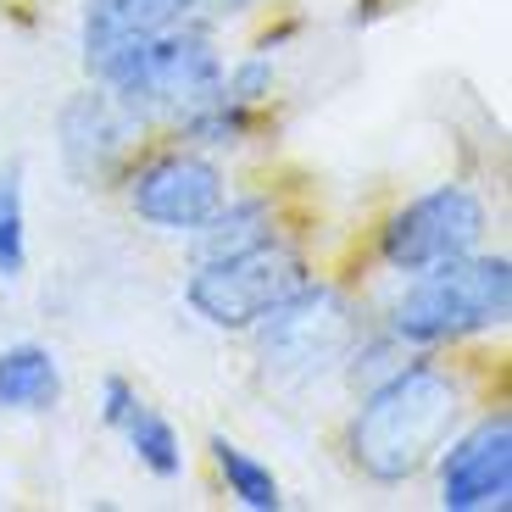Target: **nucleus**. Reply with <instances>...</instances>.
I'll return each mask as SVG.
<instances>
[{
	"mask_svg": "<svg viewBox=\"0 0 512 512\" xmlns=\"http://www.w3.org/2000/svg\"><path fill=\"white\" fill-rule=\"evenodd\" d=\"M117 429H128V446H134V457H140L156 479H179V468H184L179 435H173V423H167L156 407L134 401V407H128V418L117 423Z\"/></svg>",
	"mask_w": 512,
	"mask_h": 512,
	"instance_id": "13",
	"label": "nucleus"
},
{
	"mask_svg": "<svg viewBox=\"0 0 512 512\" xmlns=\"http://www.w3.org/2000/svg\"><path fill=\"white\" fill-rule=\"evenodd\" d=\"M512 501V418L496 412L451 446L440 468V507L446 512H485Z\"/></svg>",
	"mask_w": 512,
	"mask_h": 512,
	"instance_id": "8",
	"label": "nucleus"
},
{
	"mask_svg": "<svg viewBox=\"0 0 512 512\" xmlns=\"http://www.w3.org/2000/svg\"><path fill=\"white\" fill-rule=\"evenodd\" d=\"M268 90H273V62H268V56H251V62H240L229 78H223V95H229L234 106L262 101Z\"/></svg>",
	"mask_w": 512,
	"mask_h": 512,
	"instance_id": "16",
	"label": "nucleus"
},
{
	"mask_svg": "<svg viewBox=\"0 0 512 512\" xmlns=\"http://www.w3.org/2000/svg\"><path fill=\"white\" fill-rule=\"evenodd\" d=\"M201 6L206 0H84V62L95 78H106L145 39L190 23Z\"/></svg>",
	"mask_w": 512,
	"mask_h": 512,
	"instance_id": "9",
	"label": "nucleus"
},
{
	"mask_svg": "<svg viewBox=\"0 0 512 512\" xmlns=\"http://www.w3.org/2000/svg\"><path fill=\"white\" fill-rule=\"evenodd\" d=\"M62 401V373L45 346L0 351V407L6 412H51Z\"/></svg>",
	"mask_w": 512,
	"mask_h": 512,
	"instance_id": "11",
	"label": "nucleus"
},
{
	"mask_svg": "<svg viewBox=\"0 0 512 512\" xmlns=\"http://www.w3.org/2000/svg\"><path fill=\"white\" fill-rule=\"evenodd\" d=\"M301 284H307V262L268 234V240L245 245V251H234V256L201 262L195 279L184 284V295H190V307L201 312L212 329H251L262 312H273L284 295L301 290Z\"/></svg>",
	"mask_w": 512,
	"mask_h": 512,
	"instance_id": "4",
	"label": "nucleus"
},
{
	"mask_svg": "<svg viewBox=\"0 0 512 512\" xmlns=\"http://www.w3.org/2000/svg\"><path fill=\"white\" fill-rule=\"evenodd\" d=\"M462 418V390L435 362H407L362 401L351 423V457L368 479L401 485L418 468H429L440 446L451 440Z\"/></svg>",
	"mask_w": 512,
	"mask_h": 512,
	"instance_id": "1",
	"label": "nucleus"
},
{
	"mask_svg": "<svg viewBox=\"0 0 512 512\" xmlns=\"http://www.w3.org/2000/svg\"><path fill=\"white\" fill-rule=\"evenodd\" d=\"M134 401H140V396H134V384H128V379H106L101 384V418L112 423V429L128 418V407H134Z\"/></svg>",
	"mask_w": 512,
	"mask_h": 512,
	"instance_id": "17",
	"label": "nucleus"
},
{
	"mask_svg": "<svg viewBox=\"0 0 512 512\" xmlns=\"http://www.w3.org/2000/svg\"><path fill=\"white\" fill-rule=\"evenodd\" d=\"M128 134H134V112H128L117 95L84 90V95H73L67 112H62V151H67V167H73L78 179L112 173V162L123 156Z\"/></svg>",
	"mask_w": 512,
	"mask_h": 512,
	"instance_id": "10",
	"label": "nucleus"
},
{
	"mask_svg": "<svg viewBox=\"0 0 512 512\" xmlns=\"http://www.w3.org/2000/svg\"><path fill=\"white\" fill-rule=\"evenodd\" d=\"M507 312H512V262L468 251L423 268V279L396 307V334L407 346H446V340L507 323Z\"/></svg>",
	"mask_w": 512,
	"mask_h": 512,
	"instance_id": "2",
	"label": "nucleus"
},
{
	"mask_svg": "<svg viewBox=\"0 0 512 512\" xmlns=\"http://www.w3.org/2000/svg\"><path fill=\"white\" fill-rule=\"evenodd\" d=\"M28 262L23 240V167H0V279H17Z\"/></svg>",
	"mask_w": 512,
	"mask_h": 512,
	"instance_id": "15",
	"label": "nucleus"
},
{
	"mask_svg": "<svg viewBox=\"0 0 512 512\" xmlns=\"http://www.w3.org/2000/svg\"><path fill=\"white\" fill-rule=\"evenodd\" d=\"M128 201L145 223L173 234H195L212 212L223 206V173L206 156H156L151 167L134 173L128 184Z\"/></svg>",
	"mask_w": 512,
	"mask_h": 512,
	"instance_id": "7",
	"label": "nucleus"
},
{
	"mask_svg": "<svg viewBox=\"0 0 512 512\" xmlns=\"http://www.w3.org/2000/svg\"><path fill=\"white\" fill-rule=\"evenodd\" d=\"M101 84H112V95L134 117L195 112V106L223 95V62H218V45H212L206 28L179 23V28H167V34L145 39L134 56H123Z\"/></svg>",
	"mask_w": 512,
	"mask_h": 512,
	"instance_id": "3",
	"label": "nucleus"
},
{
	"mask_svg": "<svg viewBox=\"0 0 512 512\" xmlns=\"http://www.w3.org/2000/svg\"><path fill=\"white\" fill-rule=\"evenodd\" d=\"M212 457H218V474H223V485H229V496L240 501V507H251V512H279L284 507L279 479H273L251 451L229 446V440L218 435V440H212Z\"/></svg>",
	"mask_w": 512,
	"mask_h": 512,
	"instance_id": "14",
	"label": "nucleus"
},
{
	"mask_svg": "<svg viewBox=\"0 0 512 512\" xmlns=\"http://www.w3.org/2000/svg\"><path fill=\"white\" fill-rule=\"evenodd\" d=\"M256 240H268V201L218 206V212L195 229V251H201V262H212V256H234V251H245V245H256Z\"/></svg>",
	"mask_w": 512,
	"mask_h": 512,
	"instance_id": "12",
	"label": "nucleus"
},
{
	"mask_svg": "<svg viewBox=\"0 0 512 512\" xmlns=\"http://www.w3.org/2000/svg\"><path fill=\"white\" fill-rule=\"evenodd\" d=\"M206 6H218V12H245L251 0H206Z\"/></svg>",
	"mask_w": 512,
	"mask_h": 512,
	"instance_id": "18",
	"label": "nucleus"
},
{
	"mask_svg": "<svg viewBox=\"0 0 512 512\" xmlns=\"http://www.w3.org/2000/svg\"><path fill=\"white\" fill-rule=\"evenodd\" d=\"M485 234V206L479 195H468L462 184H446V190L418 195L412 206H401L390 229H384V262L401 273H423L435 262H451V256H468Z\"/></svg>",
	"mask_w": 512,
	"mask_h": 512,
	"instance_id": "5",
	"label": "nucleus"
},
{
	"mask_svg": "<svg viewBox=\"0 0 512 512\" xmlns=\"http://www.w3.org/2000/svg\"><path fill=\"white\" fill-rule=\"evenodd\" d=\"M262 362L273 373H318L329 368L351 340V312L346 301L323 284H301L290 290L273 312H262Z\"/></svg>",
	"mask_w": 512,
	"mask_h": 512,
	"instance_id": "6",
	"label": "nucleus"
}]
</instances>
